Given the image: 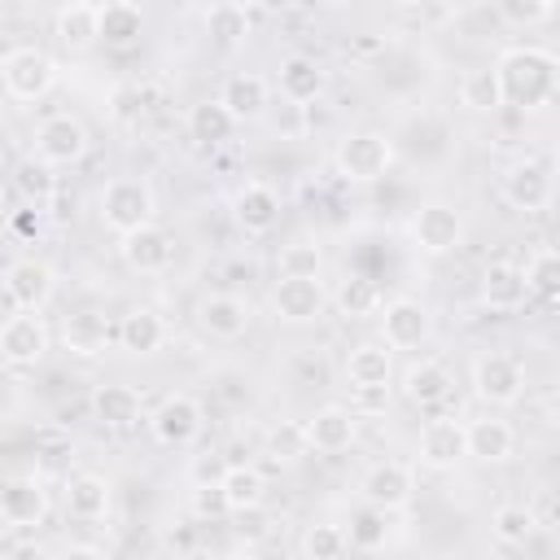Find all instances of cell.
<instances>
[{"label":"cell","instance_id":"48","mask_svg":"<svg viewBox=\"0 0 560 560\" xmlns=\"http://www.w3.org/2000/svg\"><path fill=\"white\" fill-rule=\"evenodd\" d=\"M4 560H52L35 538H22V542H9L4 547Z\"/></svg>","mask_w":560,"mask_h":560},{"label":"cell","instance_id":"12","mask_svg":"<svg viewBox=\"0 0 560 560\" xmlns=\"http://www.w3.org/2000/svg\"><path fill=\"white\" fill-rule=\"evenodd\" d=\"M381 332H385V346H389V350H416V346L429 341L433 315H429V306L416 302V298H394V302H385Z\"/></svg>","mask_w":560,"mask_h":560},{"label":"cell","instance_id":"1","mask_svg":"<svg viewBox=\"0 0 560 560\" xmlns=\"http://www.w3.org/2000/svg\"><path fill=\"white\" fill-rule=\"evenodd\" d=\"M499 83H503V101L516 109H538L560 92V57L538 48V44H521L508 48L499 61Z\"/></svg>","mask_w":560,"mask_h":560},{"label":"cell","instance_id":"14","mask_svg":"<svg viewBox=\"0 0 560 560\" xmlns=\"http://www.w3.org/2000/svg\"><path fill=\"white\" fill-rule=\"evenodd\" d=\"M411 490H416V477L407 464L398 459H381L363 472V503L381 508V512H398L411 503Z\"/></svg>","mask_w":560,"mask_h":560},{"label":"cell","instance_id":"51","mask_svg":"<svg viewBox=\"0 0 560 560\" xmlns=\"http://www.w3.org/2000/svg\"><path fill=\"white\" fill-rule=\"evenodd\" d=\"M556 175H560V149H556Z\"/></svg>","mask_w":560,"mask_h":560},{"label":"cell","instance_id":"2","mask_svg":"<svg viewBox=\"0 0 560 560\" xmlns=\"http://www.w3.org/2000/svg\"><path fill=\"white\" fill-rule=\"evenodd\" d=\"M96 206H101V223L109 232H118V241L153 223V188L144 179H131V175L109 179L101 188V201Z\"/></svg>","mask_w":560,"mask_h":560},{"label":"cell","instance_id":"35","mask_svg":"<svg viewBox=\"0 0 560 560\" xmlns=\"http://www.w3.org/2000/svg\"><path fill=\"white\" fill-rule=\"evenodd\" d=\"M459 105H468L472 114H494L503 109V83H499V70L494 66H472L464 79H459Z\"/></svg>","mask_w":560,"mask_h":560},{"label":"cell","instance_id":"38","mask_svg":"<svg viewBox=\"0 0 560 560\" xmlns=\"http://www.w3.org/2000/svg\"><path fill=\"white\" fill-rule=\"evenodd\" d=\"M206 35H210L214 44H223V48L241 44V39L249 35V9H245V4H232V0L210 4V9H206Z\"/></svg>","mask_w":560,"mask_h":560},{"label":"cell","instance_id":"45","mask_svg":"<svg viewBox=\"0 0 560 560\" xmlns=\"http://www.w3.org/2000/svg\"><path fill=\"white\" fill-rule=\"evenodd\" d=\"M499 18L508 26H542L556 18V4L551 0H499Z\"/></svg>","mask_w":560,"mask_h":560},{"label":"cell","instance_id":"26","mask_svg":"<svg viewBox=\"0 0 560 560\" xmlns=\"http://www.w3.org/2000/svg\"><path fill=\"white\" fill-rule=\"evenodd\" d=\"M516 446V429L503 420V416H481V420H468V455L481 459V464H499L508 459Z\"/></svg>","mask_w":560,"mask_h":560},{"label":"cell","instance_id":"31","mask_svg":"<svg viewBox=\"0 0 560 560\" xmlns=\"http://www.w3.org/2000/svg\"><path fill=\"white\" fill-rule=\"evenodd\" d=\"M92 416L109 429H131L140 420V394L131 385H96L92 389Z\"/></svg>","mask_w":560,"mask_h":560},{"label":"cell","instance_id":"43","mask_svg":"<svg viewBox=\"0 0 560 560\" xmlns=\"http://www.w3.org/2000/svg\"><path fill=\"white\" fill-rule=\"evenodd\" d=\"M311 451V438H306V424H293V420H280L271 433H267V455H276V459H284V464H293V459H302Z\"/></svg>","mask_w":560,"mask_h":560},{"label":"cell","instance_id":"27","mask_svg":"<svg viewBox=\"0 0 560 560\" xmlns=\"http://www.w3.org/2000/svg\"><path fill=\"white\" fill-rule=\"evenodd\" d=\"M162 341H166V324H162V315L153 306H131L118 319V346L127 354H153Z\"/></svg>","mask_w":560,"mask_h":560},{"label":"cell","instance_id":"30","mask_svg":"<svg viewBox=\"0 0 560 560\" xmlns=\"http://www.w3.org/2000/svg\"><path fill=\"white\" fill-rule=\"evenodd\" d=\"M389 372H394V359H389L385 341H359L346 354V381H350V389H359V385H389Z\"/></svg>","mask_w":560,"mask_h":560},{"label":"cell","instance_id":"47","mask_svg":"<svg viewBox=\"0 0 560 560\" xmlns=\"http://www.w3.org/2000/svg\"><path fill=\"white\" fill-rule=\"evenodd\" d=\"M389 407V385H359L354 398H350V411L354 416H376Z\"/></svg>","mask_w":560,"mask_h":560},{"label":"cell","instance_id":"37","mask_svg":"<svg viewBox=\"0 0 560 560\" xmlns=\"http://www.w3.org/2000/svg\"><path fill=\"white\" fill-rule=\"evenodd\" d=\"M337 311L346 315V319H368V315H376V311H385V298H381V284L372 280V276H346L341 284H337Z\"/></svg>","mask_w":560,"mask_h":560},{"label":"cell","instance_id":"24","mask_svg":"<svg viewBox=\"0 0 560 560\" xmlns=\"http://www.w3.org/2000/svg\"><path fill=\"white\" fill-rule=\"evenodd\" d=\"M451 372L438 363V359H420V363H411L407 372H402V394L416 402V407H429V411H438L446 398H451Z\"/></svg>","mask_w":560,"mask_h":560},{"label":"cell","instance_id":"29","mask_svg":"<svg viewBox=\"0 0 560 560\" xmlns=\"http://www.w3.org/2000/svg\"><path fill=\"white\" fill-rule=\"evenodd\" d=\"M144 35V13L131 0H109L101 4V44L105 48H131Z\"/></svg>","mask_w":560,"mask_h":560},{"label":"cell","instance_id":"22","mask_svg":"<svg viewBox=\"0 0 560 560\" xmlns=\"http://www.w3.org/2000/svg\"><path fill=\"white\" fill-rule=\"evenodd\" d=\"M525 298H529L525 267H516V262H508V258H499V262L486 267V276H481V302H486L490 311H521Z\"/></svg>","mask_w":560,"mask_h":560},{"label":"cell","instance_id":"15","mask_svg":"<svg viewBox=\"0 0 560 560\" xmlns=\"http://www.w3.org/2000/svg\"><path fill=\"white\" fill-rule=\"evenodd\" d=\"M0 516L9 529H26L39 525L48 516V490L39 477H9L0 486Z\"/></svg>","mask_w":560,"mask_h":560},{"label":"cell","instance_id":"39","mask_svg":"<svg viewBox=\"0 0 560 560\" xmlns=\"http://www.w3.org/2000/svg\"><path fill=\"white\" fill-rule=\"evenodd\" d=\"M385 516H389V512H381V508H372V503L354 508V512H350L346 542H350V547H359V551H381V547H385V538H389Z\"/></svg>","mask_w":560,"mask_h":560},{"label":"cell","instance_id":"41","mask_svg":"<svg viewBox=\"0 0 560 560\" xmlns=\"http://www.w3.org/2000/svg\"><path fill=\"white\" fill-rule=\"evenodd\" d=\"M525 284L538 298H560V249H538L525 267Z\"/></svg>","mask_w":560,"mask_h":560},{"label":"cell","instance_id":"3","mask_svg":"<svg viewBox=\"0 0 560 560\" xmlns=\"http://www.w3.org/2000/svg\"><path fill=\"white\" fill-rule=\"evenodd\" d=\"M332 162L350 184H376L394 166V140L385 131H350L341 136Z\"/></svg>","mask_w":560,"mask_h":560},{"label":"cell","instance_id":"16","mask_svg":"<svg viewBox=\"0 0 560 560\" xmlns=\"http://www.w3.org/2000/svg\"><path fill=\"white\" fill-rule=\"evenodd\" d=\"M271 311H276L280 324H315L324 315V284L280 276L276 289H271Z\"/></svg>","mask_w":560,"mask_h":560},{"label":"cell","instance_id":"13","mask_svg":"<svg viewBox=\"0 0 560 560\" xmlns=\"http://www.w3.org/2000/svg\"><path fill=\"white\" fill-rule=\"evenodd\" d=\"M118 254H122V262H127L136 276H162V271L175 262V241H171L166 228L149 223V228L122 236V241H118Z\"/></svg>","mask_w":560,"mask_h":560},{"label":"cell","instance_id":"19","mask_svg":"<svg viewBox=\"0 0 560 560\" xmlns=\"http://www.w3.org/2000/svg\"><path fill=\"white\" fill-rule=\"evenodd\" d=\"M52 35L66 52H88L92 44H101V4H83V0L61 4L52 18Z\"/></svg>","mask_w":560,"mask_h":560},{"label":"cell","instance_id":"6","mask_svg":"<svg viewBox=\"0 0 560 560\" xmlns=\"http://www.w3.org/2000/svg\"><path fill=\"white\" fill-rule=\"evenodd\" d=\"M48 324L39 311H13L0 328V359L9 368H35L48 354Z\"/></svg>","mask_w":560,"mask_h":560},{"label":"cell","instance_id":"25","mask_svg":"<svg viewBox=\"0 0 560 560\" xmlns=\"http://www.w3.org/2000/svg\"><path fill=\"white\" fill-rule=\"evenodd\" d=\"M324 83H328V74H324V66H319L315 57L293 52V57L280 61V96H284L289 105L302 109L306 101H315V96L324 92Z\"/></svg>","mask_w":560,"mask_h":560},{"label":"cell","instance_id":"42","mask_svg":"<svg viewBox=\"0 0 560 560\" xmlns=\"http://www.w3.org/2000/svg\"><path fill=\"white\" fill-rule=\"evenodd\" d=\"M529 534H534V512H529L525 503H503V508L494 512V538H499L503 547H521Z\"/></svg>","mask_w":560,"mask_h":560},{"label":"cell","instance_id":"10","mask_svg":"<svg viewBox=\"0 0 560 560\" xmlns=\"http://www.w3.org/2000/svg\"><path fill=\"white\" fill-rule=\"evenodd\" d=\"M420 464L442 472V468H455L464 455H468V424L455 420V416H433L424 429H420V446H416Z\"/></svg>","mask_w":560,"mask_h":560},{"label":"cell","instance_id":"40","mask_svg":"<svg viewBox=\"0 0 560 560\" xmlns=\"http://www.w3.org/2000/svg\"><path fill=\"white\" fill-rule=\"evenodd\" d=\"M276 267H280V276H289V280H319L324 254H319L315 241H289V245L276 254Z\"/></svg>","mask_w":560,"mask_h":560},{"label":"cell","instance_id":"23","mask_svg":"<svg viewBox=\"0 0 560 560\" xmlns=\"http://www.w3.org/2000/svg\"><path fill=\"white\" fill-rule=\"evenodd\" d=\"M306 438H311V451H319V455L350 451V442H354V411L350 407H337V402L319 407L306 420Z\"/></svg>","mask_w":560,"mask_h":560},{"label":"cell","instance_id":"4","mask_svg":"<svg viewBox=\"0 0 560 560\" xmlns=\"http://www.w3.org/2000/svg\"><path fill=\"white\" fill-rule=\"evenodd\" d=\"M0 83L9 101H39L57 83V66L39 48H9L0 57Z\"/></svg>","mask_w":560,"mask_h":560},{"label":"cell","instance_id":"7","mask_svg":"<svg viewBox=\"0 0 560 560\" xmlns=\"http://www.w3.org/2000/svg\"><path fill=\"white\" fill-rule=\"evenodd\" d=\"M525 389V368L512 359V354H481L472 363V394L490 407H512Z\"/></svg>","mask_w":560,"mask_h":560},{"label":"cell","instance_id":"21","mask_svg":"<svg viewBox=\"0 0 560 560\" xmlns=\"http://www.w3.org/2000/svg\"><path fill=\"white\" fill-rule=\"evenodd\" d=\"M197 324H201L210 337L232 341V337H241V332L249 328V302L236 298V293H206V298L197 302Z\"/></svg>","mask_w":560,"mask_h":560},{"label":"cell","instance_id":"46","mask_svg":"<svg viewBox=\"0 0 560 560\" xmlns=\"http://www.w3.org/2000/svg\"><path fill=\"white\" fill-rule=\"evenodd\" d=\"M188 508H192V516H197V521H219V516H228V512H232V508H228V494H223V486H219V481H201V486H192Z\"/></svg>","mask_w":560,"mask_h":560},{"label":"cell","instance_id":"44","mask_svg":"<svg viewBox=\"0 0 560 560\" xmlns=\"http://www.w3.org/2000/svg\"><path fill=\"white\" fill-rule=\"evenodd\" d=\"M341 551H346V529H341V525L319 521V525H311V529L302 534V556H306V560H337Z\"/></svg>","mask_w":560,"mask_h":560},{"label":"cell","instance_id":"33","mask_svg":"<svg viewBox=\"0 0 560 560\" xmlns=\"http://www.w3.org/2000/svg\"><path fill=\"white\" fill-rule=\"evenodd\" d=\"M223 494H228V508L241 516V512H258L262 499H267V477L254 468V464H228L223 472Z\"/></svg>","mask_w":560,"mask_h":560},{"label":"cell","instance_id":"17","mask_svg":"<svg viewBox=\"0 0 560 560\" xmlns=\"http://www.w3.org/2000/svg\"><path fill=\"white\" fill-rule=\"evenodd\" d=\"M551 192H556L551 171L538 166V162H516L503 175V201L512 210H547L551 206Z\"/></svg>","mask_w":560,"mask_h":560},{"label":"cell","instance_id":"28","mask_svg":"<svg viewBox=\"0 0 560 560\" xmlns=\"http://www.w3.org/2000/svg\"><path fill=\"white\" fill-rule=\"evenodd\" d=\"M66 512L79 521H101L109 512V481L101 472H74L66 481Z\"/></svg>","mask_w":560,"mask_h":560},{"label":"cell","instance_id":"20","mask_svg":"<svg viewBox=\"0 0 560 560\" xmlns=\"http://www.w3.org/2000/svg\"><path fill=\"white\" fill-rule=\"evenodd\" d=\"M61 341H66L70 354L96 359V354L109 350V341H118V328H114L101 311H74V315H66V324H61Z\"/></svg>","mask_w":560,"mask_h":560},{"label":"cell","instance_id":"9","mask_svg":"<svg viewBox=\"0 0 560 560\" xmlns=\"http://www.w3.org/2000/svg\"><path fill=\"white\" fill-rule=\"evenodd\" d=\"M52 284H57V276L39 258H13L4 267V302H9V311H39L52 298Z\"/></svg>","mask_w":560,"mask_h":560},{"label":"cell","instance_id":"8","mask_svg":"<svg viewBox=\"0 0 560 560\" xmlns=\"http://www.w3.org/2000/svg\"><path fill=\"white\" fill-rule=\"evenodd\" d=\"M88 153V127L70 114H52L35 127V158L48 166H74Z\"/></svg>","mask_w":560,"mask_h":560},{"label":"cell","instance_id":"32","mask_svg":"<svg viewBox=\"0 0 560 560\" xmlns=\"http://www.w3.org/2000/svg\"><path fill=\"white\" fill-rule=\"evenodd\" d=\"M219 101L232 109L236 122L262 118V114H267V83H262V74H245V70H241V74H232V79L223 83Z\"/></svg>","mask_w":560,"mask_h":560},{"label":"cell","instance_id":"5","mask_svg":"<svg viewBox=\"0 0 560 560\" xmlns=\"http://www.w3.org/2000/svg\"><path fill=\"white\" fill-rule=\"evenodd\" d=\"M201 424H206V411H201V402H197L192 394H166V398L149 411L153 438H158L162 446H171V451L192 446V442L201 438Z\"/></svg>","mask_w":560,"mask_h":560},{"label":"cell","instance_id":"34","mask_svg":"<svg viewBox=\"0 0 560 560\" xmlns=\"http://www.w3.org/2000/svg\"><path fill=\"white\" fill-rule=\"evenodd\" d=\"M232 131H236V118H232V109L214 96V101H197L192 109H188V136L197 140V144H223V140H232Z\"/></svg>","mask_w":560,"mask_h":560},{"label":"cell","instance_id":"18","mask_svg":"<svg viewBox=\"0 0 560 560\" xmlns=\"http://www.w3.org/2000/svg\"><path fill=\"white\" fill-rule=\"evenodd\" d=\"M232 219H236V228L249 232V236L271 232V228L280 223V192H276L271 184H262V179L245 184V188L232 197Z\"/></svg>","mask_w":560,"mask_h":560},{"label":"cell","instance_id":"36","mask_svg":"<svg viewBox=\"0 0 560 560\" xmlns=\"http://www.w3.org/2000/svg\"><path fill=\"white\" fill-rule=\"evenodd\" d=\"M13 192L31 206V210H44L52 197H57V175L44 158H26L13 166Z\"/></svg>","mask_w":560,"mask_h":560},{"label":"cell","instance_id":"50","mask_svg":"<svg viewBox=\"0 0 560 560\" xmlns=\"http://www.w3.org/2000/svg\"><path fill=\"white\" fill-rule=\"evenodd\" d=\"M219 560H258V551H249V547H236V551H228V556H219Z\"/></svg>","mask_w":560,"mask_h":560},{"label":"cell","instance_id":"11","mask_svg":"<svg viewBox=\"0 0 560 560\" xmlns=\"http://www.w3.org/2000/svg\"><path fill=\"white\" fill-rule=\"evenodd\" d=\"M459 236H464V219H459V210L455 206H446V201H424L416 214H411V241L424 249V254H451L455 245H459Z\"/></svg>","mask_w":560,"mask_h":560},{"label":"cell","instance_id":"49","mask_svg":"<svg viewBox=\"0 0 560 560\" xmlns=\"http://www.w3.org/2000/svg\"><path fill=\"white\" fill-rule=\"evenodd\" d=\"M57 560H105V556H101L96 547H83V542H74V547H66Z\"/></svg>","mask_w":560,"mask_h":560}]
</instances>
